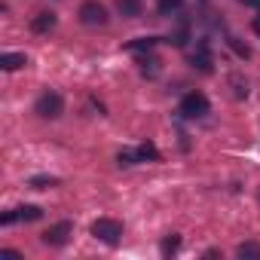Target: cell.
Listing matches in <instances>:
<instances>
[{"label":"cell","instance_id":"7a4b0ae2","mask_svg":"<svg viewBox=\"0 0 260 260\" xmlns=\"http://www.w3.org/2000/svg\"><path fill=\"white\" fill-rule=\"evenodd\" d=\"M61 110H64V98L58 92H43L34 101V113L43 119H55V116H61Z\"/></svg>","mask_w":260,"mask_h":260},{"label":"cell","instance_id":"ac0fdd59","mask_svg":"<svg viewBox=\"0 0 260 260\" xmlns=\"http://www.w3.org/2000/svg\"><path fill=\"white\" fill-rule=\"evenodd\" d=\"M226 43H230V46H233V49H236V52H239V55H242V58H248V55H251V49H248V46H242V43H239V40H236V37H230V40H226Z\"/></svg>","mask_w":260,"mask_h":260},{"label":"cell","instance_id":"d6986e66","mask_svg":"<svg viewBox=\"0 0 260 260\" xmlns=\"http://www.w3.org/2000/svg\"><path fill=\"white\" fill-rule=\"evenodd\" d=\"M233 86H236V95H239V98H245V95H248V83H242L239 77H233Z\"/></svg>","mask_w":260,"mask_h":260},{"label":"cell","instance_id":"9c48e42d","mask_svg":"<svg viewBox=\"0 0 260 260\" xmlns=\"http://www.w3.org/2000/svg\"><path fill=\"white\" fill-rule=\"evenodd\" d=\"M236 254H239L242 260H260V245H257V242H242V245L236 248Z\"/></svg>","mask_w":260,"mask_h":260},{"label":"cell","instance_id":"2e32d148","mask_svg":"<svg viewBox=\"0 0 260 260\" xmlns=\"http://www.w3.org/2000/svg\"><path fill=\"white\" fill-rule=\"evenodd\" d=\"M138 153H141V162H147V159H156V156H159V150H156L153 144H141V147H138Z\"/></svg>","mask_w":260,"mask_h":260},{"label":"cell","instance_id":"ba28073f","mask_svg":"<svg viewBox=\"0 0 260 260\" xmlns=\"http://www.w3.org/2000/svg\"><path fill=\"white\" fill-rule=\"evenodd\" d=\"M25 64H28L25 52H4V55H0V71H19Z\"/></svg>","mask_w":260,"mask_h":260},{"label":"cell","instance_id":"5bb4252c","mask_svg":"<svg viewBox=\"0 0 260 260\" xmlns=\"http://www.w3.org/2000/svg\"><path fill=\"white\" fill-rule=\"evenodd\" d=\"M116 162L125 166V169H128V166H138V162H141V153H138V150H119V153H116Z\"/></svg>","mask_w":260,"mask_h":260},{"label":"cell","instance_id":"3957f363","mask_svg":"<svg viewBox=\"0 0 260 260\" xmlns=\"http://www.w3.org/2000/svg\"><path fill=\"white\" fill-rule=\"evenodd\" d=\"M205 113H208V98H205L202 92H190V95L181 98V116L199 119V116H205Z\"/></svg>","mask_w":260,"mask_h":260},{"label":"cell","instance_id":"8992f818","mask_svg":"<svg viewBox=\"0 0 260 260\" xmlns=\"http://www.w3.org/2000/svg\"><path fill=\"white\" fill-rule=\"evenodd\" d=\"M80 22L83 25H104L107 22V10L101 4H95V0H89V4L80 7Z\"/></svg>","mask_w":260,"mask_h":260},{"label":"cell","instance_id":"e0dca14e","mask_svg":"<svg viewBox=\"0 0 260 260\" xmlns=\"http://www.w3.org/2000/svg\"><path fill=\"white\" fill-rule=\"evenodd\" d=\"M181 4H184V0H159V13H162V16H169V13H175Z\"/></svg>","mask_w":260,"mask_h":260},{"label":"cell","instance_id":"7c38bea8","mask_svg":"<svg viewBox=\"0 0 260 260\" xmlns=\"http://www.w3.org/2000/svg\"><path fill=\"white\" fill-rule=\"evenodd\" d=\"M119 13L125 19H135L141 13V0H119Z\"/></svg>","mask_w":260,"mask_h":260},{"label":"cell","instance_id":"ffe728a7","mask_svg":"<svg viewBox=\"0 0 260 260\" xmlns=\"http://www.w3.org/2000/svg\"><path fill=\"white\" fill-rule=\"evenodd\" d=\"M0 257H4V260H22V254H19V251H10V248L0 251Z\"/></svg>","mask_w":260,"mask_h":260},{"label":"cell","instance_id":"6da1fadb","mask_svg":"<svg viewBox=\"0 0 260 260\" xmlns=\"http://www.w3.org/2000/svg\"><path fill=\"white\" fill-rule=\"evenodd\" d=\"M92 236H95L98 242H104V245H119V239H122V223L113 220V217H98V220L92 223Z\"/></svg>","mask_w":260,"mask_h":260},{"label":"cell","instance_id":"52a82bcc","mask_svg":"<svg viewBox=\"0 0 260 260\" xmlns=\"http://www.w3.org/2000/svg\"><path fill=\"white\" fill-rule=\"evenodd\" d=\"M55 22H58L55 13H37V16L31 19V31H34V34H49V31L55 28Z\"/></svg>","mask_w":260,"mask_h":260},{"label":"cell","instance_id":"5b68a950","mask_svg":"<svg viewBox=\"0 0 260 260\" xmlns=\"http://www.w3.org/2000/svg\"><path fill=\"white\" fill-rule=\"evenodd\" d=\"M40 217H43V208L40 205H19V208H13V211H7L4 217H0V223L10 226L16 220H40Z\"/></svg>","mask_w":260,"mask_h":260},{"label":"cell","instance_id":"30bf717a","mask_svg":"<svg viewBox=\"0 0 260 260\" xmlns=\"http://www.w3.org/2000/svg\"><path fill=\"white\" fill-rule=\"evenodd\" d=\"M58 184V178H52V175H31L28 178V187H34V190H46V187H55Z\"/></svg>","mask_w":260,"mask_h":260},{"label":"cell","instance_id":"9a60e30c","mask_svg":"<svg viewBox=\"0 0 260 260\" xmlns=\"http://www.w3.org/2000/svg\"><path fill=\"white\" fill-rule=\"evenodd\" d=\"M178 248H181V236H175V233H172V236H166V239H162V254H166V257H172Z\"/></svg>","mask_w":260,"mask_h":260},{"label":"cell","instance_id":"4fadbf2b","mask_svg":"<svg viewBox=\"0 0 260 260\" xmlns=\"http://www.w3.org/2000/svg\"><path fill=\"white\" fill-rule=\"evenodd\" d=\"M190 64L208 74V71H211V58H208V49H205V46H199V55H193V58H190Z\"/></svg>","mask_w":260,"mask_h":260},{"label":"cell","instance_id":"277c9868","mask_svg":"<svg viewBox=\"0 0 260 260\" xmlns=\"http://www.w3.org/2000/svg\"><path fill=\"white\" fill-rule=\"evenodd\" d=\"M71 233H74V226H71V220H58V223H52V226H46L43 230V245H49V248H61V245H68V239H71Z\"/></svg>","mask_w":260,"mask_h":260},{"label":"cell","instance_id":"8fae6325","mask_svg":"<svg viewBox=\"0 0 260 260\" xmlns=\"http://www.w3.org/2000/svg\"><path fill=\"white\" fill-rule=\"evenodd\" d=\"M156 46V37H138V40H128L125 49L128 52H141V49H153Z\"/></svg>","mask_w":260,"mask_h":260}]
</instances>
